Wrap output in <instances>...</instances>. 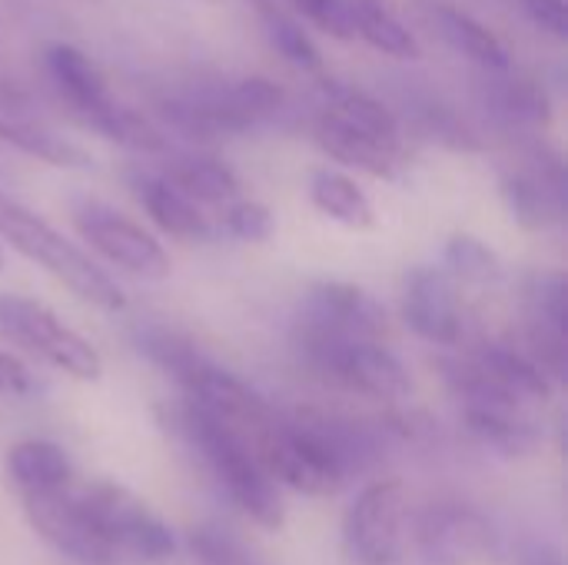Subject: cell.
Returning <instances> with one entry per match:
<instances>
[{"label": "cell", "instance_id": "6da1fadb", "mask_svg": "<svg viewBox=\"0 0 568 565\" xmlns=\"http://www.w3.org/2000/svg\"><path fill=\"white\" fill-rule=\"evenodd\" d=\"M0 236L20 256L40 263L77 300H83V303H90V306H97L103 313H116V310L126 306V296L116 286V280H110L77 243L60 236L37 213L23 210L20 203H13L7 196H0Z\"/></svg>", "mask_w": 568, "mask_h": 565}, {"label": "cell", "instance_id": "e575fe53", "mask_svg": "<svg viewBox=\"0 0 568 565\" xmlns=\"http://www.w3.org/2000/svg\"><path fill=\"white\" fill-rule=\"evenodd\" d=\"M30 386H33V376H30V370L17 360V356H10V353H0V393H10V396H23V393H30Z\"/></svg>", "mask_w": 568, "mask_h": 565}, {"label": "cell", "instance_id": "d590c367", "mask_svg": "<svg viewBox=\"0 0 568 565\" xmlns=\"http://www.w3.org/2000/svg\"><path fill=\"white\" fill-rule=\"evenodd\" d=\"M523 565H562V559L549 543H532L523 553Z\"/></svg>", "mask_w": 568, "mask_h": 565}, {"label": "cell", "instance_id": "2e32d148", "mask_svg": "<svg viewBox=\"0 0 568 565\" xmlns=\"http://www.w3.org/2000/svg\"><path fill=\"white\" fill-rule=\"evenodd\" d=\"M47 73L57 83V90L67 97V103L83 117V123L93 113H100L106 103H113L106 80L97 70V63L70 43H50L47 47Z\"/></svg>", "mask_w": 568, "mask_h": 565}, {"label": "cell", "instance_id": "d6986e66", "mask_svg": "<svg viewBox=\"0 0 568 565\" xmlns=\"http://www.w3.org/2000/svg\"><path fill=\"white\" fill-rule=\"evenodd\" d=\"M310 200L323 216L336 220L346 230H373L376 226V210H373L369 196L356 186V180H349L339 170H316L310 176Z\"/></svg>", "mask_w": 568, "mask_h": 565}, {"label": "cell", "instance_id": "83f0119b", "mask_svg": "<svg viewBox=\"0 0 568 565\" xmlns=\"http://www.w3.org/2000/svg\"><path fill=\"white\" fill-rule=\"evenodd\" d=\"M266 17V33H270V43L300 70H320L323 67V53L320 47L313 43V37L286 13H280L270 0H260L256 3Z\"/></svg>", "mask_w": 568, "mask_h": 565}, {"label": "cell", "instance_id": "cb8c5ba5", "mask_svg": "<svg viewBox=\"0 0 568 565\" xmlns=\"http://www.w3.org/2000/svg\"><path fill=\"white\" fill-rule=\"evenodd\" d=\"M323 93H326V110L339 113L343 120H349L353 127H359V130H366V133H373L379 140H389V143L403 147L399 120L386 103H379L376 97H369V93H363L356 87L336 83V80H329L323 87Z\"/></svg>", "mask_w": 568, "mask_h": 565}, {"label": "cell", "instance_id": "f546056e", "mask_svg": "<svg viewBox=\"0 0 568 565\" xmlns=\"http://www.w3.org/2000/svg\"><path fill=\"white\" fill-rule=\"evenodd\" d=\"M223 226L230 236H236L243 243H266L276 230V220H273L270 206H263L256 200H236L223 213Z\"/></svg>", "mask_w": 568, "mask_h": 565}, {"label": "cell", "instance_id": "30bf717a", "mask_svg": "<svg viewBox=\"0 0 568 565\" xmlns=\"http://www.w3.org/2000/svg\"><path fill=\"white\" fill-rule=\"evenodd\" d=\"M183 390L190 393V403L206 410L210 416H216L220 423H226L246 446L276 420L273 410L233 373L196 360L183 376H180Z\"/></svg>", "mask_w": 568, "mask_h": 565}, {"label": "cell", "instance_id": "7402d4cb", "mask_svg": "<svg viewBox=\"0 0 568 565\" xmlns=\"http://www.w3.org/2000/svg\"><path fill=\"white\" fill-rule=\"evenodd\" d=\"M353 23H356V37H363L369 47L396 57V60H419L423 47L413 37V30H406V23L386 7V0H346Z\"/></svg>", "mask_w": 568, "mask_h": 565}, {"label": "cell", "instance_id": "9c48e42d", "mask_svg": "<svg viewBox=\"0 0 568 565\" xmlns=\"http://www.w3.org/2000/svg\"><path fill=\"white\" fill-rule=\"evenodd\" d=\"M416 543L429 563L479 565L496 553V529L479 509L443 500L419 513Z\"/></svg>", "mask_w": 568, "mask_h": 565}, {"label": "cell", "instance_id": "7c38bea8", "mask_svg": "<svg viewBox=\"0 0 568 565\" xmlns=\"http://www.w3.org/2000/svg\"><path fill=\"white\" fill-rule=\"evenodd\" d=\"M403 320L426 343L456 346L463 340V313L453 290V276L446 270L416 266L406 276Z\"/></svg>", "mask_w": 568, "mask_h": 565}, {"label": "cell", "instance_id": "d6a6232c", "mask_svg": "<svg viewBox=\"0 0 568 565\" xmlns=\"http://www.w3.org/2000/svg\"><path fill=\"white\" fill-rule=\"evenodd\" d=\"M190 549L203 565H250L240 543L216 526H200L196 533H190Z\"/></svg>", "mask_w": 568, "mask_h": 565}, {"label": "cell", "instance_id": "4dcf8cb0", "mask_svg": "<svg viewBox=\"0 0 568 565\" xmlns=\"http://www.w3.org/2000/svg\"><path fill=\"white\" fill-rule=\"evenodd\" d=\"M296 13H303L310 23H316L323 33L336 37V40H353L356 37V23L353 13L346 7V0H290Z\"/></svg>", "mask_w": 568, "mask_h": 565}, {"label": "cell", "instance_id": "484cf974", "mask_svg": "<svg viewBox=\"0 0 568 565\" xmlns=\"http://www.w3.org/2000/svg\"><path fill=\"white\" fill-rule=\"evenodd\" d=\"M97 133H103L113 143H123L130 150H143V153H160L166 147V137L160 133V127L143 117L140 110L120 107V103H106L100 113H93L87 120Z\"/></svg>", "mask_w": 568, "mask_h": 565}, {"label": "cell", "instance_id": "e0dca14e", "mask_svg": "<svg viewBox=\"0 0 568 565\" xmlns=\"http://www.w3.org/2000/svg\"><path fill=\"white\" fill-rule=\"evenodd\" d=\"M133 190L143 203V210L150 213V220L176 236V240H206L210 236V220L203 216V210L183 196L166 176H153V173H140L133 176Z\"/></svg>", "mask_w": 568, "mask_h": 565}, {"label": "cell", "instance_id": "ba28073f", "mask_svg": "<svg viewBox=\"0 0 568 565\" xmlns=\"http://www.w3.org/2000/svg\"><path fill=\"white\" fill-rule=\"evenodd\" d=\"M23 509H27L30 526L63 556L83 565L116 563L110 543L103 539L93 516L87 513L80 493H70V486L23 496Z\"/></svg>", "mask_w": 568, "mask_h": 565}, {"label": "cell", "instance_id": "4316f807", "mask_svg": "<svg viewBox=\"0 0 568 565\" xmlns=\"http://www.w3.org/2000/svg\"><path fill=\"white\" fill-rule=\"evenodd\" d=\"M443 260H446V273H453L463 283H496L503 276L499 256L483 240H476L469 233L449 236Z\"/></svg>", "mask_w": 568, "mask_h": 565}, {"label": "cell", "instance_id": "52a82bcc", "mask_svg": "<svg viewBox=\"0 0 568 565\" xmlns=\"http://www.w3.org/2000/svg\"><path fill=\"white\" fill-rule=\"evenodd\" d=\"M406 529V486L399 480H379L366 486L343 523L346 549L359 565H393L403 553Z\"/></svg>", "mask_w": 568, "mask_h": 565}, {"label": "cell", "instance_id": "603a6c76", "mask_svg": "<svg viewBox=\"0 0 568 565\" xmlns=\"http://www.w3.org/2000/svg\"><path fill=\"white\" fill-rule=\"evenodd\" d=\"M436 20H439V33L459 53H466L469 60H476V63H483L489 70H499V73L513 67L506 43L486 23H479L476 17H469L463 10H453V7H439L436 10Z\"/></svg>", "mask_w": 568, "mask_h": 565}, {"label": "cell", "instance_id": "4fadbf2b", "mask_svg": "<svg viewBox=\"0 0 568 565\" xmlns=\"http://www.w3.org/2000/svg\"><path fill=\"white\" fill-rule=\"evenodd\" d=\"M316 140L333 160L356 167V170L379 176V180H393L403 167V147L353 127L349 120H343L333 110H323L316 117Z\"/></svg>", "mask_w": 568, "mask_h": 565}, {"label": "cell", "instance_id": "ffe728a7", "mask_svg": "<svg viewBox=\"0 0 568 565\" xmlns=\"http://www.w3.org/2000/svg\"><path fill=\"white\" fill-rule=\"evenodd\" d=\"M503 390H509L516 400H523L526 406L529 403H546L552 396V380L549 373L532 360V356H523L509 346H483L476 356H473Z\"/></svg>", "mask_w": 568, "mask_h": 565}, {"label": "cell", "instance_id": "277c9868", "mask_svg": "<svg viewBox=\"0 0 568 565\" xmlns=\"http://www.w3.org/2000/svg\"><path fill=\"white\" fill-rule=\"evenodd\" d=\"M0 336L37 353L40 360H47L73 380L93 383L103 373L100 353L80 333H73L50 306L30 296L0 293Z\"/></svg>", "mask_w": 568, "mask_h": 565}, {"label": "cell", "instance_id": "1f68e13d", "mask_svg": "<svg viewBox=\"0 0 568 565\" xmlns=\"http://www.w3.org/2000/svg\"><path fill=\"white\" fill-rule=\"evenodd\" d=\"M499 107H503V113H509L519 123H546L549 120V100H546V93L539 87H532V83H523V80L503 83Z\"/></svg>", "mask_w": 568, "mask_h": 565}, {"label": "cell", "instance_id": "ac0fdd59", "mask_svg": "<svg viewBox=\"0 0 568 565\" xmlns=\"http://www.w3.org/2000/svg\"><path fill=\"white\" fill-rule=\"evenodd\" d=\"M7 473L23 496L70 486V456L47 440H23L7 453Z\"/></svg>", "mask_w": 568, "mask_h": 565}, {"label": "cell", "instance_id": "8d00e7d4", "mask_svg": "<svg viewBox=\"0 0 568 565\" xmlns=\"http://www.w3.org/2000/svg\"><path fill=\"white\" fill-rule=\"evenodd\" d=\"M3 263H7V256H3V250H0V270H3Z\"/></svg>", "mask_w": 568, "mask_h": 565}, {"label": "cell", "instance_id": "5bb4252c", "mask_svg": "<svg viewBox=\"0 0 568 565\" xmlns=\"http://www.w3.org/2000/svg\"><path fill=\"white\" fill-rule=\"evenodd\" d=\"M503 196L509 203V213L526 230H546L552 226L566 210V190H562V167L546 163L539 170H519L503 180Z\"/></svg>", "mask_w": 568, "mask_h": 565}, {"label": "cell", "instance_id": "5b68a950", "mask_svg": "<svg viewBox=\"0 0 568 565\" xmlns=\"http://www.w3.org/2000/svg\"><path fill=\"white\" fill-rule=\"evenodd\" d=\"M87 513L100 526L103 539L110 543L113 556L140 559V563H163L173 556L176 539L170 526L130 490L116 483H97L80 493Z\"/></svg>", "mask_w": 568, "mask_h": 565}, {"label": "cell", "instance_id": "3957f363", "mask_svg": "<svg viewBox=\"0 0 568 565\" xmlns=\"http://www.w3.org/2000/svg\"><path fill=\"white\" fill-rule=\"evenodd\" d=\"M300 340H303L306 360L326 380L353 393L386 400V403H399L413 393V376L403 366V360L373 340H346V336H326V333H300Z\"/></svg>", "mask_w": 568, "mask_h": 565}, {"label": "cell", "instance_id": "74e56055", "mask_svg": "<svg viewBox=\"0 0 568 565\" xmlns=\"http://www.w3.org/2000/svg\"><path fill=\"white\" fill-rule=\"evenodd\" d=\"M203 3H220V0H203Z\"/></svg>", "mask_w": 568, "mask_h": 565}, {"label": "cell", "instance_id": "8fae6325", "mask_svg": "<svg viewBox=\"0 0 568 565\" xmlns=\"http://www.w3.org/2000/svg\"><path fill=\"white\" fill-rule=\"evenodd\" d=\"M386 323L383 306L353 283H316L303 303L300 333L373 340Z\"/></svg>", "mask_w": 568, "mask_h": 565}, {"label": "cell", "instance_id": "8992f818", "mask_svg": "<svg viewBox=\"0 0 568 565\" xmlns=\"http://www.w3.org/2000/svg\"><path fill=\"white\" fill-rule=\"evenodd\" d=\"M70 213H73V226L80 230V236L113 266H123L126 273L143 276V280L170 276V253L163 250V243L153 233H146L140 223L113 210L110 203L80 196L73 200Z\"/></svg>", "mask_w": 568, "mask_h": 565}, {"label": "cell", "instance_id": "7a4b0ae2", "mask_svg": "<svg viewBox=\"0 0 568 565\" xmlns=\"http://www.w3.org/2000/svg\"><path fill=\"white\" fill-rule=\"evenodd\" d=\"M186 430L206 463L213 466L216 480L230 493V500L260 526L276 529L283 526V500L276 493V480L260 466L253 450L216 416L200 406H186Z\"/></svg>", "mask_w": 568, "mask_h": 565}, {"label": "cell", "instance_id": "836d02e7", "mask_svg": "<svg viewBox=\"0 0 568 565\" xmlns=\"http://www.w3.org/2000/svg\"><path fill=\"white\" fill-rule=\"evenodd\" d=\"M523 10L529 13V20H532L539 30H546V33H552V37H559V40H566L568 37L566 0H523Z\"/></svg>", "mask_w": 568, "mask_h": 565}, {"label": "cell", "instance_id": "44dd1931", "mask_svg": "<svg viewBox=\"0 0 568 565\" xmlns=\"http://www.w3.org/2000/svg\"><path fill=\"white\" fill-rule=\"evenodd\" d=\"M466 423L476 440L503 456H529L539 446V430L523 410H486L466 406Z\"/></svg>", "mask_w": 568, "mask_h": 565}, {"label": "cell", "instance_id": "d4e9b609", "mask_svg": "<svg viewBox=\"0 0 568 565\" xmlns=\"http://www.w3.org/2000/svg\"><path fill=\"white\" fill-rule=\"evenodd\" d=\"M166 180L193 203H230L240 193L236 173L220 160H183L166 173Z\"/></svg>", "mask_w": 568, "mask_h": 565}, {"label": "cell", "instance_id": "9a60e30c", "mask_svg": "<svg viewBox=\"0 0 568 565\" xmlns=\"http://www.w3.org/2000/svg\"><path fill=\"white\" fill-rule=\"evenodd\" d=\"M0 140L13 143L17 150L50 167H90V153L83 147L60 137L50 123L27 113L20 100H7L3 93H0Z\"/></svg>", "mask_w": 568, "mask_h": 565}, {"label": "cell", "instance_id": "f1b7e54d", "mask_svg": "<svg viewBox=\"0 0 568 565\" xmlns=\"http://www.w3.org/2000/svg\"><path fill=\"white\" fill-rule=\"evenodd\" d=\"M140 350H143L156 366H163L166 373H173L176 380H180L196 360H203V356L193 350V343H186L183 336H176V333H170V330H160V326L140 333Z\"/></svg>", "mask_w": 568, "mask_h": 565}]
</instances>
